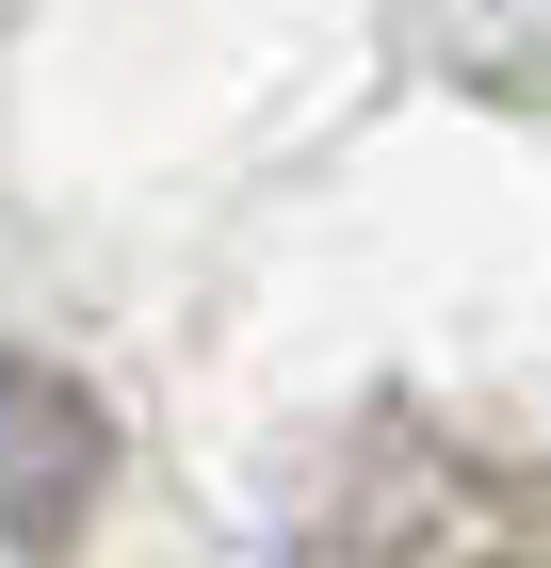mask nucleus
<instances>
[{
  "instance_id": "1",
  "label": "nucleus",
  "mask_w": 551,
  "mask_h": 568,
  "mask_svg": "<svg viewBox=\"0 0 551 568\" xmlns=\"http://www.w3.org/2000/svg\"><path fill=\"white\" fill-rule=\"evenodd\" d=\"M535 471L422 406H374L308 504V568H535Z\"/></svg>"
},
{
  "instance_id": "2",
  "label": "nucleus",
  "mask_w": 551,
  "mask_h": 568,
  "mask_svg": "<svg viewBox=\"0 0 551 568\" xmlns=\"http://www.w3.org/2000/svg\"><path fill=\"white\" fill-rule=\"evenodd\" d=\"M98 487H114V423H98V390L0 342V552H82Z\"/></svg>"
}]
</instances>
